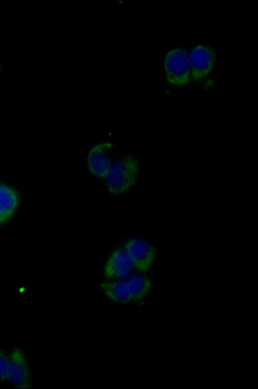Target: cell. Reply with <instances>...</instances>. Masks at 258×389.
Segmentation results:
<instances>
[{
    "mask_svg": "<svg viewBox=\"0 0 258 389\" xmlns=\"http://www.w3.org/2000/svg\"><path fill=\"white\" fill-rule=\"evenodd\" d=\"M191 78L199 81L207 77L213 70L215 53L210 47L198 45L188 55Z\"/></svg>",
    "mask_w": 258,
    "mask_h": 389,
    "instance_id": "cell-6",
    "label": "cell"
},
{
    "mask_svg": "<svg viewBox=\"0 0 258 389\" xmlns=\"http://www.w3.org/2000/svg\"><path fill=\"white\" fill-rule=\"evenodd\" d=\"M1 223V221H0V223Z\"/></svg>",
    "mask_w": 258,
    "mask_h": 389,
    "instance_id": "cell-12",
    "label": "cell"
},
{
    "mask_svg": "<svg viewBox=\"0 0 258 389\" xmlns=\"http://www.w3.org/2000/svg\"><path fill=\"white\" fill-rule=\"evenodd\" d=\"M166 80L171 85L183 86L191 79L188 54L181 48L170 51L164 59Z\"/></svg>",
    "mask_w": 258,
    "mask_h": 389,
    "instance_id": "cell-2",
    "label": "cell"
},
{
    "mask_svg": "<svg viewBox=\"0 0 258 389\" xmlns=\"http://www.w3.org/2000/svg\"><path fill=\"white\" fill-rule=\"evenodd\" d=\"M114 146L111 142H103L94 146L89 151L87 164L91 173L95 177L106 178L113 163L112 153Z\"/></svg>",
    "mask_w": 258,
    "mask_h": 389,
    "instance_id": "cell-4",
    "label": "cell"
},
{
    "mask_svg": "<svg viewBox=\"0 0 258 389\" xmlns=\"http://www.w3.org/2000/svg\"><path fill=\"white\" fill-rule=\"evenodd\" d=\"M134 269L131 260L123 248L115 250L108 259L104 269L106 277L122 279L130 275Z\"/></svg>",
    "mask_w": 258,
    "mask_h": 389,
    "instance_id": "cell-7",
    "label": "cell"
},
{
    "mask_svg": "<svg viewBox=\"0 0 258 389\" xmlns=\"http://www.w3.org/2000/svg\"><path fill=\"white\" fill-rule=\"evenodd\" d=\"M100 286L109 300L119 304L132 303L125 278L103 282L100 284Z\"/></svg>",
    "mask_w": 258,
    "mask_h": 389,
    "instance_id": "cell-9",
    "label": "cell"
},
{
    "mask_svg": "<svg viewBox=\"0 0 258 389\" xmlns=\"http://www.w3.org/2000/svg\"><path fill=\"white\" fill-rule=\"evenodd\" d=\"M19 203L18 196L11 187L0 184V221L9 219L15 212Z\"/></svg>",
    "mask_w": 258,
    "mask_h": 389,
    "instance_id": "cell-10",
    "label": "cell"
},
{
    "mask_svg": "<svg viewBox=\"0 0 258 389\" xmlns=\"http://www.w3.org/2000/svg\"><path fill=\"white\" fill-rule=\"evenodd\" d=\"M9 355L0 349V383L7 379Z\"/></svg>",
    "mask_w": 258,
    "mask_h": 389,
    "instance_id": "cell-11",
    "label": "cell"
},
{
    "mask_svg": "<svg viewBox=\"0 0 258 389\" xmlns=\"http://www.w3.org/2000/svg\"><path fill=\"white\" fill-rule=\"evenodd\" d=\"M134 269L147 272L152 268L156 255V250L148 241L139 238H132L124 245Z\"/></svg>",
    "mask_w": 258,
    "mask_h": 389,
    "instance_id": "cell-3",
    "label": "cell"
},
{
    "mask_svg": "<svg viewBox=\"0 0 258 389\" xmlns=\"http://www.w3.org/2000/svg\"><path fill=\"white\" fill-rule=\"evenodd\" d=\"M139 172L136 158L125 155L113 162L107 179L108 191L119 194L127 191L135 183Z\"/></svg>",
    "mask_w": 258,
    "mask_h": 389,
    "instance_id": "cell-1",
    "label": "cell"
},
{
    "mask_svg": "<svg viewBox=\"0 0 258 389\" xmlns=\"http://www.w3.org/2000/svg\"><path fill=\"white\" fill-rule=\"evenodd\" d=\"M7 380L18 388H28L31 384V375L24 352L15 349L9 355Z\"/></svg>",
    "mask_w": 258,
    "mask_h": 389,
    "instance_id": "cell-5",
    "label": "cell"
},
{
    "mask_svg": "<svg viewBox=\"0 0 258 389\" xmlns=\"http://www.w3.org/2000/svg\"><path fill=\"white\" fill-rule=\"evenodd\" d=\"M125 278L132 302H139L143 301L152 290V280L146 275L137 274Z\"/></svg>",
    "mask_w": 258,
    "mask_h": 389,
    "instance_id": "cell-8",
    "label": "cell"
}]
</instances>
